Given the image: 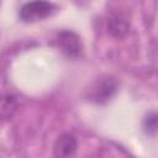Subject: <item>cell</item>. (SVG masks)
Here are the masks:
<instances>
[{
    "label": "cell",
    "mask_w": 158,
    "mask_h": 158,
    "mask_svg": "<svg viewBox=\"0 0 158 158\" xmlns=\"http://www.w3.org/2000/svg\"><path fill=\"white\" fill-rule=\"evenodd\" d=\"M56 11L57 6L48 0H31L21 6L19 17L22 22L32 23L52 16Z\"/></svg>",
    "instance_id": "1"
},
{
    "label": "cell",
    "mask_w": 158,
    "mask_h": 158,
    "mask_svg": "<svg viewBox=\"0 0 158 158\" xmlns=\"http://www.w3.org/2000/svg\"><path fill=\"white\" fill-rule=\"evenodd\" d=\"M117 91V81L111 75H101L89 88L88 99L95 104H106Z\"/></svg>",
    "instance_id": "2"
},
{
    "label": "cell",
    "mask_w": 158,
    "mask_h": 158,
    "mask_svg": "<svg viewBox=\"0 0 158 158\" xmlns=\"http://www.w3.org/2000/svg\"><path fill=\"white\" fill-rule=\"evenodd\" d=\"M57 44L62 53L69 59H78L83 53V43L80 37L70 30H63L57 33Z\"/></svg>",
    "instance_id": "3"
},
{
    "label": "cell",
    "mask_w": 158,
    "mask_h": 158,
    "mask_svg": "<svg viewBox=\"0 0 158 158\" xmlns=\"http://www.w3.org/2000/svg\"><path fill=\"white\" fill-rule=\"evenodd\" d=\"M78 148L77 138L70 133L60 135L53 146V156L57 158H67L75 154Z\"/></svg>",
    "instance_id": "4"
},
{
    "label": "cell",
    "mask_w": 158,
    "mask_h": 158,
    "mask_svg": "<svg viewBox=\"0 0 158 158\" xmlns=\"http://www.w3.org/2000/svg\"><path fill=\"white\" fill-rule=\"evenodd\" d=\"M130 31V21L122 14L112 15L107 21V32L116 40L123 38Z\"/></svg>",
    "instance_id": "5"
},
{
    "label": "cell",
    "mask_w": 158,
    "mask_h": 158,
    "mask_svg": "<svg viewBox=\"0 0 158 158\" xmlns=\"http://www.w3.org/2000/svg\"><path fill=\"white\" fill-rule=\"evenodd\" d=\"M19 107L17 100L14 95L0 94V121H9L14 117Z\"/></svg>",
    "instance_id": "6"
},
{
    "label": "cell",
    "mask_w": 158,
    "mask_h": 158,
    "mask_svg": "<svg viewBox=\"0 0 158 158\" xmlns=\"http://www.w3.org/2000/svg\"><path fill=\"white\" fill-rule=\"evenodd\" d=\"M143 131L148 136H154L157 132V114L154 111L146 115L143 118Z\"/></svg>",
    "instance_id": "7"
}]
</instances>
